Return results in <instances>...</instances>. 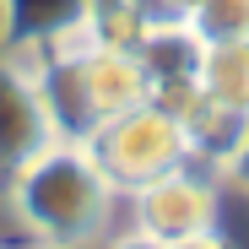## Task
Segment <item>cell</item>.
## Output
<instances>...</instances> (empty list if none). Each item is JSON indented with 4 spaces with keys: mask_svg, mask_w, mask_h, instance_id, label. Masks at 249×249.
<instances>
[{
    "mask_svg": "<svg viewBox=\"0 0 249 249\" xmlns=\"http://www.w3.org/2000/svg\"><path fill=\"white\" fill-rule=\"evenodd\" d=\"M17 222L54 249H87L108 233L119 190L81 141H54L6 179Z\"/></svg>",
    "mask_w": 249,
    "mask_h": 249,
    "instance_id": "1",
    "label": "cell"
},
{
    "mask_svg": "<svg viewBox=\"0 0 249 249\" xmlns=\"http://www.w3.org/2000/svg\"><path fill=\"white\" fill-rule=\"evenodd\" d=\"M87 152L98 157V168L108 174V184L119 195H130V190L152 184L157 174L190 162L184 124L174 114H162L157 103H136V108L114 114L108 124H98V136L87 141Z\"/></svg>",
    "mask_w": 249,
    "mask_h": 249,
    "instance_id": "2",
    "label": "cell"
},
{
    "mask_svg": "<svg viewBox=\"0 0 249 249\" xmlns=\"http://www.w3.org/2000/svg\"><path fill=\"white\" fill-rule=\"evenodd\" d=\"M130 222L162 244H179L190 233L217 228V179H206L200 168L179 162V168L157 174L152 184L130 190Z\"/></svg>",
    "mask_w": 249,
    "mask_h": 249,
    "instance_id": "3",
    "label": "cell"
},
{
    "mask_svg": "<svg viewBox=\"0 0 249 249\" xmlns=\"http://www.w3.org/2000/svg\"><path fill=\"white\" fill-rule=\"evenodd\" d=\"M44 146H54V124L44 114V98H38L33 60L0 49V179H11Z\"/></svg>",
    "mask_w": 249,
    "mask_h": 249,
    "instance_id": "4",
    "label": "cell"
},
{
    "mask_svg": "<svg viewBox=\"0 0 249 249\" xmlns=\"http://www.w3.org/2000/svg\"><path fill=\"white\" fill-rule=\"evenodd\" d=\"M92 44L87 0H0V49L22 60H44L54 49Z\"/></svg>",
    "mask_w": 249,
    "mask_h": 249,
    "instance_id": "5",
    "label": "cell"
},
{
    "mask_svg": "<svg viewBox=\"0 0 249 249\" xmlns=\"http://www.w3.org/2000/svg\"><path fill=\"white\" fill-rule=\"evenodd\" d=\"M81 81H87V98L98 124H108L114 114L146 103V76L136 65L130 49H108V44H81Z\"/></svg>",
    "mask_w": 249,
    "mask_h": 249,
    "instance_id": "6",
    "label": "cell"
},
{
    "mask_svg": "<svg viewBox=\"0 0 249 249\" xmlns=\"http://www.w3.org/2000/svg\"><path fill=\"white\" fill-rule=\"evenodd\" d=\"M130 54H136V65H141V76H146V87H152V81L195 76L206 44L195 38V27H190L184 17H152L146 33L136 38V49H130Z\"/></svg>",
    "mask_w": 249,
    "mask_h": 249,
    "instance_id": "7",
    "label": "cell"
},
{
    "mask_svg": "<svg viewBox=\"0 0 249 249\" xmlns=\"http://www.w3.org/2000/svg\"><path fill=\"white\" fill-rule=\"evenodd\" d=\"M238 136H244V114H238V108H222V103H212L206 92H200V103L184 114V141H190V157L212 162L217 174H222V162L233 157Z\"/></svg>",
    "mask_w": 249,
    "mask_h": 249,
    "instance_id": "8",
    "label": "cell"
},
{
    "mask_svg": "<svg viewBox=\"0 0 249 249\" xmlns=\"http://www.w3.org/2000/svg\"><path fill=\"white\" fill-rule=\"evenodd\" d=\"M195 81L212 103L249 114V44H206Z\"/></svg>",
    "mask_w": 249,
    "mask_h": 249,
    "instance_id": "9",
    "label": "cell"
},
{
    "mask_svg": "<svg viewBox=\"0 0 249 249\" xmlns=\"http://www.w3.org/2000/svg\"><path fill=\"white\" fill-rule=\"evenodd\" d=\"M146 22H152L146 0H87V33H92V44L136 49V38L146 33Z\"/></svg>",
    "mask_w": 249,
    "mask_h": 249,
    "instance_id": "10",
    "label": "cell"
},
{
    "mask_svg": "<svg viewBox=\"0 0 249 249\" xmlns=\"http://www.w3.org/2000/svg\"><path fill=\"white\" fill-rule=\"evenodd\" d=\"M184 22L200 44H249V0H200Z\"/></svg>",
    "mask_w": 249,
    "mask_h": 249,
    "instance_id": "11",
    "label": "cell"
},
{
    "mask_svg": "<svg viewBox=\"0 0 249 249\" xmlns=\"http://www.w3.org/2000/svg\"><path fill=\"white\" fill-rule=\"evenodd\" d=\"M222 179H228V184H238V190H249V114H244V136H238L233 157L222 162Z\"/></svg>",
    "mask_w": 249,
    "mask_h": 249,
    "instance_id": "12",
    "label": "cell"
},
{
    "mask_svg": "<svg viewBox=\"0 0 249 249\" xmlns=\"http://www.w3.org/2000/svg\"><path fill=\"white\" fill-rule=\"evenodd\" d=\"M168 249H233L217 228H206V233H190V238H179V244H168Z\"/></svg>",
    "mask_w": 249,
    "mask_h": 249,
    "instance_id": "13",
    "label": "cell"
},
{
    "mask_svg": "<svg viewBox=\"0 0 249 249\" xmlns=\"http://www.w3.org/2000/svg\"><path fill=\"white\" fill-rule=\"evenodd\" d=\"M108 249H168L162 238H152V233H141V228H130V233H119Z\"/></svg>",
    "mask_w": 249,
    "mask_h": 249,
    "instance_id": "14",
    "label": "cell"
},
{
    "mask_svg": "<svg viewBox=\"0 0 249 249\" xmlns=\"http://www.w3.org/2000/svg\"><path fill=\"white\" fill-rule=\"evenodd\" d=\"M195 6H200V0H146L152 17H190Z\"/></svg>",
    "mask_w": 249,
    "mask_h": 249,
    "instance_id": "15",
    "label": "cell"
},
{
    "mask_svg": "<svg viewBox=\"0 0 249 249\" xmlns=\"http://www.w3.org/2000/svg\"><path fill=\"white\" fill-rule=\"evenodd\" d=\"M33 249H54V244H33Z\"/></svg>",
    "mask_w": 249,
    "mask_h": 249,
    "instance_id": "16",
    "label": "cell"
}]
</instances>
